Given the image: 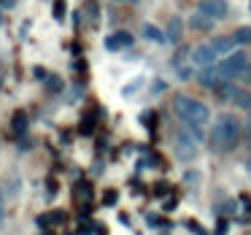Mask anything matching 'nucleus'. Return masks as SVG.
I'll return each instance as SVG.
<instances>
[{
	"mask_svg": "<svg viewBox=\"0 0 251 235\" xmlns=\"http://www.w3.org/2000/svg\"><path fill=\"white\" fill-rule=\"evenodd\" d=\"M189 60H192V65L195 68H211V65H216V60H219V54H216V49H213V44H200V46H195V49L189 52Z\"/></svg>",
	"mask_w": 251,
	"mask_h": 235,
	"instance_id": "5",
	"label": "nucleus"
},
{
	"mask_svg": "<svg viewBox=\"0 0 251 235\" xmlns=\"http://www.w3.org/2000/svg\"><path fill=\"white\" fill-rule=\"evenodd\" d=\"M0 22H3V19H0Z\"/></svg>",
	"mask_w": 251,
	"mask_h": 235,
	"instance_id": "35",
	"label": "nucleus"
},
{
	"mask_svg": "<svg viewBox=\"0 0 251 235\" xmlns=\"http://www.w3.org/2000/svg\"><path fill=\"white\" fill-rule=\"evenodd\" d=\"M116 3H130V0H116Z\"/></svg>",
	"mask_w": 251,
	"mask_h": 235,
	"instance_id": "34",
	"label": "nucleus"
},
{
	"mask_svg": "<svg viewBox=\"0 0 251 235\" xmlns=\"http://www.w3.org/2000/svg\"><path fill=\"white\" fill-rule=\"evenodd\" d=\"M246 65H249V57H246L243 52H232L229 57H224V60L219 62V71H222L224 81H235V78L243 73Z\"/></svg>",
	"mask_w": 251,
	"mask_h": 235,
	"instance_id": "4",
	"label": "nucleus"
},
{
	"mask_svg": "<svg viewBox=\"0 0 251 235\" xmlns=\"http://www.w3.org/2000/svg\"><path fill=\"white\" fill-rule=\"evenodd\" d=\"M173 111H176V116L197 135V141H200L202 132H205V125L211 122V108H208L205 103H200V100L189 98V95H176Z\"/></svg>",
	"mask_w": 251,
	"mask_h": 235,
	"instance_id": "1",
	"label": "nucleus"
},
{
	"mask_svg": "<svg viewBox=\"0 0 251 235\" xmlns=\"http://www.w3.org/2000/svg\"><path fill=\"white\" fill-rule=\"evenodd\" d=\"M3 6H6V8H11V6H14V0H3Z\"/></svg>",
	"mask_w": 251,
	"mask_h": 235,
	"instance_id": "31",
	"label": "nucleus"
},
{
	"mask_svg": "<svg viewBox=\"0 0 251 235\" xmlns=\"http://www.w3.org/2000/svg\"><path fill=\"white\" fill-rule=\"evenodd\" d=\"M181 38H184V22H181L178 17H173L168 25V41L170 44H178Z\"/></svg>",
	"mask_w": 251,
	"mask_h": 235,
	"instance_id": "13",
	"label": "nucleus"
},
{
	"mask_svg": "<svg viewBox=\"0 0 251 235\" xmlns=\"http://www.w3.org/2000/svg\"><path fill=\"white\" fill-rule=\"evenodd\" d=\"M46 87H49L51 92H60V89H62V78L60 76H49V78H46Z\"/></svg>",
	"mask_w": 251,
	"mask_h": 235,
	"instance_id": "17",
	"label": "nucleus"
},
{
	"mask_svg": "<svg viewBox=\"0 0 251 235\" xmlns=\"http://www.w3.org/2000/svg\"><path fill=\"white\" fill-rule=\"evenodd\" d=\"M54 17L65 19V0H54Z\"/></svg>",
	"mask_w": 251,
	"mask_h": 235,
	"instance_id": "18",
	"label": "nucleus"
},
{
	"mask_svg": "<svg viewBox=\"0 0 251 235\" xmlns=\"http://www.w3.org/2000/svg\"><path fill=\"white\" fill-rule=\"evenodd\" d=\"M235 46H238V44H235V38H232V35H224V38H216V41H213V49H216V54L222 57V60H224V57H229V54H232V52H235Z\"/></svg>",
	"mask_w": 251,
	"mask_h": 235,
	"instance_id": "11",
	"label": "nucleus"
},
{
	"mask_svg": "<svg viewBox=\"0 0 251 235\" xmlns=\"http://www.w3.org/2000/svg\"><path fill=\"white\" fill-rule=\"evenodd\" d=\"M243 135H246V141L251 143V114L246 116V125H243Z\"/></svg>",
	"mask_w": 251,
	"mask_h": 235,
	"instance_id": "22",
	"label": "nucleus"
},
{
	"mask_svg": "<svg viewBox=\"0 0 251 235\" xmlns=\"http://www.w3.org/2000/svg\"><path fill=\"white\" fill-rule=\"evenodd\" d=\"M46 189H49V195L54 197V195H57V181H54V179H49V181H46Z\"/></svg>",
	"mask_w": 251,
	"mask_h": 235,
	"instance_id": "27",
	"label": "nucleus"
},
{
	"mask_svg": "<svg viewBox=\"0 0 251 235\" xmlns=\"http://www.w3.org/2000/svg\"><path fill=\"white\" fill-rule=\"evenodd\" d=\"M0 219H3V195H0Z\"/></svg>",
	"mask_w": 251,
	"mask_h": 235,
	"instance_id": "33",
	"label": "nucleus"
},
{
	"mask_svg": "<svg viewBox=\"0 0 251 235\" xmlns=\"http://www.w3.org/2000/svg\"><path fill=\"white\" fill-rule=\"evenodd\" d=\"M143 38L146 41H151V44H170L168 41V33H165V30H159L157 25H143Z\"/></svg>",
	"mask_w": 251,
	"mask_h": 235,
	"instance_id": "10",
	"label": "nucleus"
},
{
	"mask_svg": "<svg viewBox=\"0 0 251 235\" xmlns=\"http://www.w3.org/2000/svg\"><path fill=\"white\" fill-rule=\"evenodd\" d=\"M49 222H51V224H62V222H65V213H62V211H54V213L49 216Z\"/></svg>",
	"mask_w": 251,
	"mask_h": 235,
	"instance_id": "20",
	"label": "nucleus"
},
{
	"mask_svg": "<svg viewBox=\"0 0 251 235\" xmlns=\"http://www.w3.org/2000/svg\"><path fill=\"white\" fill-rule=\"evenodd\" d=\"M238 92H240V89L235 87L232 81H224L222 87H216V98L222 100V103H232V100H235V95H238Z\"/></svg>",
	"mask_w": 251,
	"mask_h": 235,
	"instance_id": "12",
	"label": "nucleus"
},
{
	"mask_svg": "<svg viewBox=\"0 0 251 235\" xmlns=\"http://www.w3.org/2000/svg\"><path fill=\"white\" fill-rule=\"evenodd\" d=\"M81 132H84V135H89V132H92V119H89V116L81 122Z\"/></svg>",
	"mask_w": 251,
	"mask_h": 235,
	"instance_id": "25",
	"label": "nucleus"
},
{
	"mask_svg": "<svg viewBox=\"0 0 251 235\" xmlns=\"http://www.w3.org/2000/svg\"><path fill=\"white\" fill-rule=\"evenodd\" d=\"M240 135H243V125H240L238 116L235 114H222V116H216V122H213L208 141H211V149L216 154H224V152H232V149L238 146Z\"/></svg>",
	"mask_w": 251,
	"mask_h": 235,
	"instance_id": "2",
	"label": "nucleus"
},
{
	"mask_svg": "<svg viewBox=\"0 0 251 235\" xmlns=\"http://www.w3.org/2000/svg\"><path fill=\"white\" fill-rule=\"evenodd\" d=\"M11 130H14V135H25V130H27V114L25 111H14Z\"/></svg>",
	"mask_w": 251,
	"mask_h": 235,
	"instance_id": "14",
	"label": "nucleus"
},
{
	"mask_svg": "<svg viewBox=\"0 0 251 235\" xmlns=\"http://www.w3.org/2000/svg\"><path fill=\"white\" fill-rule=\"evenodd\" d=\"M246 170H249V173H251V157L246 159Z\"/></svg>",
	"mask_w": 251,
	"mask_h": 235,
	"instance_id": "32",
	"label": "nucleus"
},
{
	"mask_svg": "<svg viewBox=\"0 0 251 235\" xmlns=\"http://www.w3.org/2000/svg\"><path fill=\"white\" fill-rule=\"evenodd\" d=\"M165 89H168V84H165V81H157V84H154V92H165Z\"/></svg>",
	"mask_w": 251,
	"mask_h": 235,
	"instance_id": "29",
	"label": "nucleus"
},
{
	"mask_svg": "<svg viewBox=\"0 0 251 235\" xmlns=\"http://www.w3.org/2000/svg\"><path fill=\"white\" fill-rule=\"evenodd\" d=\"M197 11H202L205 17H211V19H224L229 14V6H227V0H200V8Z\"/></svg>",
	"mask_w": 251,
	"mask_h": 235,
	"instance_id": "6",
	"label": "nucleus"
},
{
	"mask_svg": "<svg viewBox=\"0 0 251 235\" xmlns=\"http://www.w3.org/2000/svg\"><path fill=\"white\" fill-rule=\"evenodd\" d=\"M92 233H95V235H108V230H105V224L98 222V224H92Z\"/></svg>",
	"mask_w": 251,
	"mask_h": 235,
	"instance_id": "26",
	"label": "nucleus"
},
{
	"mask_svg": "<svg viewBox=\"0 0 251 235\" xmlns=\"http://www.w3.org/2000/svg\"><path fill=\"white\" fill-rule=\"evenodd\" d=\"M127 46H132V33H127V30H116L105 38V49L108 52H122Z\"/></svg>",
	"mask_w": 251,
	"mask_h": 235,
	"instance_id": "7",
	"label": "nucleus"
},
{
	"mask_svg": "<svg viewBox=\"0 0 251 235\" xmlns=\"http://www.w3.org/2000/svg\"><path fill=\"white\" fill-rule=\"evenodd\" d=\"M227 233V222H219V227H216V235H224Z\"/></svg>",
	"mask_w": 251,
	"mask_h": 235,
	"instance_id": "30",
	"label": "nucleus"
},
{
	"mask_svg": "<svg viewBox=\"0 0 251 235\" xmlns=\"http://www.w3.org/2000/svg\"><path fill=\"white\" fill-rule=\"evenodd\" d=\"M197 78H200V84H202V87H208V89H216V87H222V84H224V76H222V71H219V65L202 68Z\"/></svg>",
	"mask_w": 251,
	"mask_h": 235,
	"instance_id": "8",
	"label": "nucleus"
},
{
	"mask_svg": "<svg viewBox=\"0 0 251 235\" xmlns=\"http://www.w3.org/2000/svg\"><path fill=\"white\" fill-rule=\"evenodd\" d=\"M186 227H189V230H192V233H195V235H205V230H202V227H200V224H197V222H186Z\"/></svg>",
	"mask_w": 251,
	"mask_h": 235,
	"instance_id": "23",
	"label": "nucleus"
},
{
	"mask_svg": "<svg viewBox=\"0 0 251 235\" xmlns=\"http://www.w3.org/2000/svg\"><path fill=\"white\" fill-rule=\"evenodd\" d=\"M78 197H81V200H87V197H89V186H87V184L78 186Z\"/></svg>",
	"mask_w": 251,
	"mask_h": 235,
	"instance_id": "28",
	"label": "nucleus"
},
{
	"mask_svg": "<svg viewBox=\"0 0 251 235\" xmlns=\"http://www.w3.org/2000/svg\"><path fill=\"white\" fill-rule=\"evenodd\" d=\"M232 105H238V108H243V111H251V92H246V89H240V92L235 95Z\"/></svg>",
	"mask_w": 251,
	"mask_h": 235,
	"instance_id": "16",
	"label": "nucleus"
},
{
	"mask_svg": "<svg viewBox=\"0 0 251 235\" xmlns=\"http://www.w3.org/2000/svg\"><path fill=\"white\" fill-rule=\"evenodd\" d=\"M103 203H105V206H114V203H116V192H105Z\"/></svg>",
	"mask_w": 251,
	"mask_h": 235,
	"instance_id": "24",
	"label": "nucleus"
},
{
	"mask_svg": "<svg viewBox=\"0 0 251 235\" xmlns=\"http://www.w3.org/2000/svg\"><path fill=\"white\" fill-rule=\"evenodd\" d=\"M154 122H157V114L146 111V114H143V125H146V127H154Z\"/></svg>",
	"mask_w": 251,
	"mask_h": 235,
	"instance_id": "19",
	"label": "nucleus"
},
{
	"mask_svg": "<svg viewBox=\"0 0 251 235\" xmlns=\"http://www.w3.org/2000/svg\"><path fill=\"white\" fill-rule=\"evenodd\" d=\"M173 146H176V157H178L181 162H192V159L197 157V152H200V141H197V135L189 130V127L176 132Z\"/></svg>",
	"mask_w": 251,
	"mask_h": 235,
	"instance_id": "3",
	"label": "nucleus"
},
{
	"mask_svg": "<svg viewBox=\"0 0 251 235\" xmlns=\"http://www.w3.org/2000/svg\"><path fill=\"white\" fill-rule=\"evenodd\" d=\"M238 81H246V84H251V65H246V68H243V73L238 76Z\"/></svg>",
	"mask_w": 251,
	"mask_h": 235,
	"instance_id": "21",
	"label": "nucleus"
},
{
	"mask_svg": "<svg viewBox=\"0 0 251 235\" xmlns=\"http://www.w3.org/2000/svg\"><path fill=\"white\" fill-rule=\"evenodd\" d=\"M232 38H235V44H238V46H249L251 44V27H238L232 33Z\"/></svg>",
	"mask_w": 251,
	"mask_h": 235,
	"instance_id": "15",
	"label": "nucleus"
},
{
	"mask_svg": "<svg viewBox=\"0 0 251 235\" xmlns=\"http://www.w3.org/2000/svg\"><path fill=\"white\" fill-rule=\"evenodd\" d=\"M186 25H189L192 30H197V33H208V30H213V27H216V19L205 17L202 11H195V14L189 17V22H186Z\"/></svg>",
	"mask_w": 251,
	"mask_h": 235,
	"instance_id": "9",
	"label": "nucleus"
}]
</instances>
